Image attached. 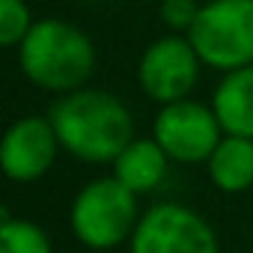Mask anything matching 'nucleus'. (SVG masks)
<instances>
[{
    "instance_id": "obj_11",
    "label": "nucleus",
    "mask_w": 253,
    "mask_h": 253,
    "mask_svg": "<svg viewBox=\"0 0 253 253\" xmlns=\"http://www.w3.org/2000/svg\"><path fill=\"white\" fill-rule=\"evenodd\" d=\"M211 185L223 194H244L253 188V140L238 134H223L206 161Z\"/></svg>"
},
{
    "instance_id": "obj_10",
    "label": "nucleus",
    "mask_w": 253,
    "mask_h": 253,
    "mask_svg": "<svg viewBox=\"0 0 253 253\" xmlns=\"http://www.w3.org/2000/svg\"><path fill=\"white\" fill-rule=\"evenodd\" d=\"M211 110L223 134H238L253 140V66L226 72L211 95Z\"/></svg>"
},
{
    "instance_id": "obj_12",
    "label": "nucleus",
    "mask_w": 253,
    "mask_h": 253,
    "mask_svg": "<svg viewBox=\"0 0 253 253\" xmlns=\"http://www.w3.org/2000/svg\"><path fill=\"white\" fill-rule=\"evenodd\" d=\"M0 253H54V244L39 223L3 211V217H0Z\"/></svg>"
},
{
    "instance_id": "obj_13",
    "label": "nucleus",
    "mask_w": 253,
    "mask_h": 253,
    "mask_svg": "<svg viewBox=\"0 0 253 253\" xmlns=\"http://www.w3.org/2000/svg\"><path fill=\"white\" fill-rule=\"evenodd\" d=\"M36 18L24 0H0V45L18 48L33 30Z\"/></svg>"
},
{
    "instance_id": "obj_6",
    "label": "nucleus",
    "mask_w": 253,
    "mask_h": 253,
    "mask_svg": "<svg viewBox=\"0 0 253 253\" xmlns=\"http://www.w3.org/2000/svg\"><path fill=\"white\" fill-rule=\"evenodd\" d=\"M152 137L173 164H206L214 146L223 140V128L211 104L182 98L158 107Z\"/></svg>"
},
{
    "instance_id": "obj_9",
    "label": "nucleus",
    "mask_w": 253,
    "mask_h": 253,
    "mask_svg": "<svg viewBox=\"0 0 253 253\" xmlns=\"http://www.w3.org/2000/svg\"><path fill=\"white\" fill-rule=\"evenodd\" d=\"M170 164L173 161L167 158V152L158 146L155 137H134L110 164V173L137 197H146L164 185Z\"/></svg>"
},
{
    "instance_id": "obj_3",
    "label": "nucleus",
    "mask_w": 253,
    "mask_h": 253,
    "mask_svg": "<svg viewBox=\"0 0 253 253\" xmlns=\"http://www.w3.org/2000/svg\"><path fill=\"white\" fill-rule=\"evenodd\" d=\"M140 214V197L110 173L86 182L75 194L69 206V226L86 250L104 253L131 241Z\"/></svg>"
},
{
    "instance_id": "obj_8",
    "label": "nucleus",
    "mask_w": 253,
    "mask_h": 253,
    "mask_svg": "<svg viewBox=\"0 0 253 253\" xmlns=\"http://www.w3.org/2000/svg\"><path fill=\"white\" fill-rule=\"evenodd\" d=\"M60 152V140L48 116H21L15 119L0 140V170L15 185L39 182L51 173Z\"/></svg>"
},
{
    "instance_id": "obj_14",
    "label": "nucleus",
    "mask_w": 253,
    "mask_h": 253,
    "mask_svg": "<svg viewBox=\"0 0 253 253\" xmlns=\"http://www.w3.org/2000/svg\"><path fill=\"white\" fill-rule=\"evenodd\" d=\"M200 0H161L158 3V15L164 21V27L170 33L188 36V30L194 27L197 15H200Z\"/></svg>"
},
{
    "instance_id": "obj_2",
    "label": "nucleus",
    "mask_w": 253,
    "mask_h": 253,
    "mask_svg": "<svg viewBox=\"0 0 253 253\" xmlns=\"http://www.w3.org/2000/svg\"><path fill=\"white\" fill-rule=\"evenodd\" d=\"M15 51L24 78L54 95L86 86L95 72L92 39L66 18H39Z\"/></svg>"
},
{
    "instance_id": "obj_1",
    "label": "nucleus",
    "mask_w": 253,
    "mask_h": 253,
    "mask_svg": "<svg viewBox=\"0 0 253 253\" xmlns=\"http://www.w3.org/2000/svg\"><path fill=\"white\" fill-rule=\"evenodd\" d=\"M60 149L84 164H113L134 140V116L113 92L81 86L48 110Z\"/></svg>"
},
{
    "instance_id": "obj_7",
    "label": "nucleus",
    "mask_w": 253,
    "mask_h": 253,
    "mask_svg": "<svg viewBox=\"0 0 253 253\" xmlns=\"http://www.w3.org/2000/svg\"><path fill=\"white\" fill-rule=\"evenodd\" d=\"M200 69L203 60L194 51L191 39L179 33H164L140 54L137 84L143 95H149L155 104H173L191 98L200 84Z\"/></svg>"
},
{
    "instance_id": "obj_4",
    "label": "nucleus",
    "mask_w": 253,
    "mask_h": 253,
    "mask_svg": "<svg viewBox=\"0 0 253 253\" xmlns=\"http://www.w3.org/2000/svg\"><path fill=\"white\" fill-rule=\"evenodd\" d=\"M188 39L214 72L253 66V0H206Z\"/></svg>"
},
{
    "instance_id": "obj_5",
    "label": "nucleus",
    "mask_w": 253,
    "mask_h": 253,
    "mask_svg": "<svg viewBox=\"0 0 253 253\" xmlns=\"http://www.w3.org/2000/svg\"><path fill=\"white\" fill-rule=\"evenodd\" d=\"M128 253H220L214 226L185 203H155L140 214Z\"/></svg>"
},
{
    "instance_id": "obj_15",
    "label": "nucleus",
    "mask_w": 253,
    "mask_h": 253,
    "mask_svg": "<svg viewBox=\"0 0 253 253\" xmlns=\"http://www.w3.org/2000/svg\"><path fill=\"white\" fill-rule=\"evenodd\" d=\"M143 3H161V0H143Z\"/></svg>"
}]
</instances>
